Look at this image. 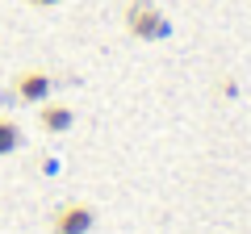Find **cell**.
<instances>
[{
    "label": "cell",
    "instance_id": "6",
    "mask_svg": "<svg viewBox=\"0 0 251 234\" xmlns=\"http://www.w3.org/2000/svg\"><path fill=\"white\" fill-rule=\"evenodd\" d=\"M218 92H222V96H234L239 88H234V80H218Z\"/></svg>",
    "mask_w": 251,
    "mask_h": 234
},
{
    "label": "cell",
    "instance_id": "5",
    "mask_svg": "<svg viewBox=\"0 0 251 234\" xmlns=\"http://www.w3.org/2000/svg\"><path fill=\"white\" fill-rule=\"evenodd\" d=\"M17 146H21V126L13 121L9 113H0V159H4V155H13Z\"/></svg>",
    "mask_w": 251,
    "mask_h": 234
},
{
    "label": "cell",
    "instance_id": "1",
    "mask_svg": "<svg viewBox=\"0 0 251 234\" xmlns=\"http://www.w3.org/2000/svg\"><path fill=\"white\" fill-rule=\"evenodd\" d=\"M126 34L138 42H163L172 34V21L155 0H126Z\"/></svg>",
    "mask_w": 251,
    "mask_h": 234
},
{
    "label": "cell",
    "instance_id": "2",
    "mask_svg": "<svg viewBox=\"0 0 251 234\" xmlns=\"http://www.w3.org/2000/svg\"><path fill=\"white\" fill-rule=\"evenodd\" d=\"M97 226V209L88 201H67L50 213V234H88Z\"/></svg>",
    "mask_w": 251,
    "mask_h": 234
},
{
    "label": "cell",
    "instance_id": "3",
    "mask_svg": "<svg viewBox=\"0 0 251 234\" xmlns=\"http://www.w3.org/2000/svg\"><path fill=\"white\" fill-rule=\"evenodd\" d=\"M50 92H54V75L42 71V67H25L13 80V100L17 105H42V100H50Z\"/></svg>",
    "mask_w": 251,
    "mask_h": 234
},
{
    "label": "cell",
    "instance_id": "4",
    "mask_svg": "<svg viewBox=\"0 0 251 234\" xmlns=\"http://www.w3.org/2000/svg\"><path fill=\"white\" fill-rule=\"evenodd\" d=\"M75 126V109L63 100H42L38 105V130L42 134H67Z\"/></svg>",
    "mask_w": 251,
    "mask_h": 234
},
{
    "label": "cell",
    "instance_id": "7",
    "mask_svg": "<svg viewBox=\"0 0 251 234\" xmlns=\"http://www.w3.org/2000/svg\"><path fill=\"white\" fill-rule=\"evenodd\" d=\"M25 4H34V9H50V4H59V0H25Z\"/></svg>",
    "mask_w": 251,
    "mask_h": 234
}]
</instances>
